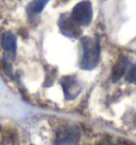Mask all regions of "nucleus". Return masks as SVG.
Segmentation results:
<instances>
[{
	"mask_svg": "<svg viewBox=\"0 0 136 145\" xmlns=\"http://www.w3.org/2000/svg\"><path fill=\"white\" fill-rule=\"evenodd\" d=\"M99 145H127L125 142H120V141H103L101 142Z\"/></svg>",
	"mask_w": 136,
	"mask_h": 145,
	"instance_id": "10",
	"label": "nucleus"
},
{
	"mask_svg": "<svg viewBox=\"0 0 136 145\" xmlns=\"http://www.w3.org/2000/svg\"><path fill=\"white\" fill-rule=\"evenodd\" d=\"M1 47L3 49L5 53H8L13 57H15L16 54V37L11 32H5L1 37Z\"/></svg>",
	"mask_w": 136,
	"mask_h": 145,
	"instance_id": "6",
	"label": "nucleus"
},
{
	"mask_svg": "<svg viewBox=\"0 0 136 145\" xmlns=\"http://www.w3.org/2000/svg\"><path fill=\"white\" fill-rule=\"evenodd\" d=\"M129 59L124 55H121V56L118 58V61H116V64L114 65L112 70V80L113 82H117L119 81L121 77L123 76V74L125 73L127 69H128L129 66Z\"/></svg>",
	"mask_w": 136,
	"mask_h": 145,
	"instance_id": "7",
	"label": "nucleus"
},
{
	"mask_svg": "<svg viewBox=\"0 0 136 145\" xmlns=\"http://www.w3.org/2000/svg\"><path fill=\"white\" fill-rule=\"evenodd\" d=\"M71 17L79 25H88L92 20V3L87 0H84L76 4L72 8Z\"/></svg>",
	"mask_w": 136,
	"mask_h": 145,
	"instance_id": "3",
	"label": "nucleus"
},
{
	"mask_svg": "<svg viewBox=\"0 0 136 145\" xmlns=\"http://www.w3.org/2000/svg\"><path fill=\"white\" fill-rule=\"evenodd\" d=\"M61 86L63 88L65 97L67 100H73L80 94L82 90V86L78 82L75 76L72 75H66L63 76L61 80Z\"/></svg>",
	"mask_w": 136,
	"mask_h": 145,
	"instance_id": "5",
	"label": "nucleus"
},
{
	"mask_svg": "<svg viewBox=\"0 0 136 145\" xmlns=\"http://www.w3.org/2000/svg\"><path fill=\"white\" fill-rule=\"evenodd\" d=\"M49 0H33L27 8V13L30 16L36 15L44 10L45 5L48 3Z\"/></svg>",
	"mask_w": 136,
	"mask_h": 145,
	"instance_id": "8",
	"label": "nucleus"
},
{
	"mask_svg": "<svg viewBox=\"0 0 136 145\" xmlns=\"http://www.w3.org/2000/svg\"><path fill=\"white\" fill-rule=\"evenodd\" d=\"M125 81L128 83L136 85V65H134L132 68L129 70L128 74L125 76Z\"/></svg>",
	"mask_w": 136,
	"mask_h": 145,
	"instance_id": "9",
	"label": "nucleus"
},
{
	"mask_svg": "<svg viewBox=\"0 0 136 145\" xmlns=\"http://www.w3.org/2000/svg\"><path fill=\"white\" fill-rule=\"evenodd\" d=\"M82 56L80 61V68L83 70H92L100 61V44L97 39L85 36L81 40Z\"/></svg>",
	"mask_w": 136,
	"mask_h": 145,
	"instance_id": "1",
	"label": "nucleus"
},
{
	"mask_svg": "<svg viewBox=\"0 0 136 145\" xmlns=\"http://www.w3.org/2000/svg\"><path fill=\"white\" fill-rule=\"evenodd\" d=\"M59 28L62 34L70 38H77L81 35L80 25L77 24L71 16H68L66 14L61 16L59 20Z\"/></svg>",
	"mask_w": 136,
	"mask_h": 145,
	"instance_id": "4",
	"label": "nucleus"
},
{
	"mask_svg": "<svg viewBox=\"0 0 136 145\" xmlns=\"http://www.w3.org/2000/svg\"><path fill=\"white\" fill-rule=\"evenodd\" d=\"M81 138L80 129L76 125H63L56 131L54 145H76Z\"/></svg>",
	"mask_w": 136,
	"mask_h": 145,
	"instance_id": "2",
	"label": "nucleus"
}]
</instances>
